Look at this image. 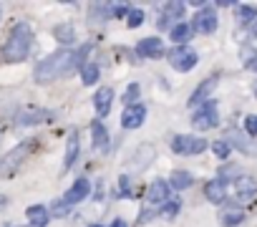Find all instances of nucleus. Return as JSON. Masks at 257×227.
I'll use <instances>...</instances> for the list:
<instances>
[{"label": "nucleus", "instance_id": "0eeeda50", "mask_svg": "<svg viewBox=\"0 0 257 227\" xmlns=\"http://www.w3.org/2000/svg\"><path fill=\"white\" fill-rule=\"evenodd\" d=\"M207 139L202 137H192V134H177L172 139V152L182 154V157H192V154H202L207 149Z\"/></svg>", "mask_w": 257, "mask_h": 227}, {"label": "nucleus", "instance_id": "a211bd4d", "mask_svg": "<svg viewBox=\"0 0 257 227\" xmlns=\"http://www.w3.org/2000/svg\"><path fill=\"white\" fill-rule=\"evenodd\" d=\"M137 53L142 58H157V56H162V38H144V41H139Z\"/></svg>", "mask_w": 257, "mask_h": 227}, {"label": "nucleus", "instance_id": "a19ab883", "mask_svg": "<svg viewBox=\"0 0 257 227\" xmlns=\"http://www.w3.org/2000/svg\"><path fill=\"white\" fill-rule=\"evenodd\" d=\"M252 38H257V21H254V26H252Z\"/></svg>", "mask_w": 257, "mask_h": 227}, {"label": "nucleus", "instance_id": "20e7f679", "mask_svg": "<svg viewBox=\"0 0 257 227\" xmlns=\"http://www.w3.org/2000/svg\"><path fill=\"white\" fill-rule=\"evenodd\" d=\"M31 149H33L31 142H23V144H18L16 149H11L3 159H0V177H3V179H11V177L21 169V164L28 159Z\"/></svg>", "mask_w": 257, "mask_h": 227}, {"label": "nucleus", "instance_id": "bb28decb", "mask_svg": "<svg viewBox=\"0 0 257 227\" xmlns=\"http://www.w3.org/2000/svg\"><path fill=\"white\" fill-rule=\"evenodd\" d=\"M98 76H101L98 63H86V66L81 68V81H83V86H93V83L98 81Z\"/></svg>", "mask_w": 257, "mask_h": 227}, {"label": "nucleus", "instance_id": "4468645a", "mask_svg": "<svg viewBox=\"0 0 257 227\" xmlns=\"http://www.w3.org/2000/svg\"><path fill=\"white\" fill-rule=\"evenodd\" d=\"M234 194H237V199H242V202H249V199L257 194V182H254L249 174H242V177H237V179H234Z\"/></svg>", "mask_w": 257, "mask_h": 227}, {"label": "nucleus", "instance_id": "ddd939ff", "mask_svg": "<svg viewBox=\"0 0 257 227\" xmlns=\"http://www.w3.org/2000/svg\"><path fill=\"white\" fill-rule=\"evenodd\" d=\"M88 192H91V182L86 179V177H78L73 184H71V189L61 197L68 207H73V204H78V202H83L86 197H88Z\"/></svg>", "mask_w": 257, "mask_h": 227}, {"label": "nucleus", "instance_id": "412c9836", "mask_svg": "<svg viewBox=\"0 0 257 227\" xmlns=\"http://www.w3.org/2000/svg\"><path fill=\"white\" fill-rule=\"evenodd\" d=\"M108 18H113V6H108V3H93L91 6V26L106 23Z\"/></svg>", "mask_w": 257, "mask_h": 227}, {"label": "nucleus", "instance_id": "2f4dec72", "mask_svg": "<svg viewBox=\"0 0 257 227\" xmlns=\"http://www.w3.org/2000/svg\"><path fill=\"white\" fill-rule=\"evenodd\" d=\"M142 23H144V13H142L139 8L128 11V16H126V26H128V28H139Z\"/></svg>", "mask_w": 257, "mask_h": 227}, {"label": "nucleus", "instance_id": "f03ea898", "mask_svg": "<svg viewBox=\"0 0 257 227\" xmlns=\"http://www.w3.org/2000/svg\"><path fill=\"white\" fill-rule=\"evenodd\" d=\"M33 48V28L28 23H16L8 33V41L3 46V58L8 63H18L26 61L28 53Z\"/></svg>", "mask_w": 257, "mask_h": 227}, {"label": "nucleus", "instance_id": "9d476101", "mask_svg": "<svg viewBox=\"0 0 257 227\" xmlns=\"http://www.w3.org/2000/svg\"><path fill=\"white\" fill-rule=\"evenodd\" d=\"M184 8H187V3H179V0H172V3H167L164 11H162V16H159V21H157V28H159V31H167L169 23H174V26L182 23Z\"/></svg>", "mask_w": 257, "mask_h": 227}, {"label": "nucleus", "instance_id": "423d86ee", "mask_svg": "<svg viewBox=\"0 0 257 227\" xmlns=\"http://www.w3.org/2000/svg\"><path fill=\"white\" fill-rule=\"evenodd\" d=\"M167 61H169V66H172L174 71L187 73V71H192V68L197 66L199 56H197V51L189 48V46H174V48L167 53Z\"/></svg>", "mask_w": 257, "mask_h": 227}, {"label": "nucleus", "instance_id": "b1692460", "mask_svg": "<svg viewBox=\"0 0 257 227\" xmlns=\"http://www.w3.org/2000/svg\"><path fill=\"white\" fill-rule=\"evenodd\" d=\"M254 21H257V8L254 6H247V3L237 6V23H239V28L254 26Z\"/></svg>", "mask_w": 257, "mask_h": 227}, {"label": "nucleus", "instance_id": "39448f33", "mask_svg": "<svg viewBox=\"0 0 257 227\" xmlns=\"http://www.w3.org/2000/svg\"><path fill=\"white\" fill-rule=\"evenodd\" d=\"M217 124H219L217 101L209 98L207 103H202V106L194 111V117H192V129H197V132H207V129H214Z\"/></svg>", "mask_w": 257, "mask_h": 227}, {"label": "nucleus", "instance_id": "c756f323", "mask_svg": "<svg viewBox=\"0 0 257 227\" xmlns=\"http://www.w3.org/2000/svg\"><path fill=\"white\" fill-rule=\"evenodd\" d=\"M212 152H214V157H217V159L227 162V159H229V152H232V147H229L224 139H217V142L212 144Z\"/></svg>", "mask_w": 257, "mask_h": 227}, {"label": "nucleus", "instance_id": "a878e982", "mask_svg": "<svg viewBox=\"0 0 257 227\" xmlns=\"http://www.w3.org/2000/svg\"><path fill=\"white\" fill-rule=\"evenodd\" d=\"M51 117L48 111H41V108H31V111H23L21 117H18V124L21 127H26V124H41V122H46Z\"/></svg>", "mask_w": 257, "mask_h": 227}, {"label": "nucleus", "instance_id": "ea45409f", "mask_svg": "<svg viewBox=\"0 0 257 227\" xmlns=\"http://www.w3.org/2000/svg\"><path fill=\"white\" fill-rule=\"evenodd\" d=\"M3 207H8V197H6V194H0V209H3Z\"/></svg>", "mask_w": 257, "mask_h": 227}, {"label": "nucleus", "instance_id": "7c9ffc66", "mask_svg": "<svg viewBox=\"0 0 257 227\" xmlns=\"http://www.w3.org/2000/svg\"><path fill=\"white\" fill-rule=\"evenodd\" d=\"M139 96H142V88H139V83H128V88H126V93H123V101H126V106H134V103H139Z\"/></svg>", "mask_w": 257, "mask_h": 227}, {"label": "nucleus", "instance_id": "aec40b11", "mask_svg": "<svg viewBox=\"0 0 257 227\" xmlns=\"http://www.w3.org/2000/svg\"><path fill=\"white\" fill-rule=\"evenodd\" d=\"M91 134H93V149L96 152H108V132H106V127L101 124V122H93L91 124Z\"/></svg>", "mask_w": 257, "mask_h": 227}, {"label": "nucleus", "instance_id": "473e14b6", "mask_svg": "<svg viewBox=\"0 0 257 227\" xmlns=\"http://www.w3.org/2000/svg\"><path fill=\"white\" fill-rule=\"evenodd\" d=\"M179 209H182V202H179V199H169V202L164 204V209H162V214H164L167 219H174V217L179 214Z\"/></svg>", "mask_w": 257, "mask_h": 227}, {"label": "nucleus", "instance_id": "6e6552de", "mask_svg": "<svg viewBox=\"0 0 257 227\" xmlns=\"http://www.w3.org/2000/svg\"><path fill=\"white\" fill-rule=\"evenodd\" d=\"M217 23H219L217 11H214L212 6H204V8L194 16V21H192V31L199 33V36H209V33L217 31Z\"/></svg>", "mask_w": 257, "mask_h": 227}, {"label": "nucleus", "instance_id": "f257e3e1", "mask_svg": "<svg viewBox=\"0 0 257 227\" xmlns=\"http://www.w3.org/2000/svg\"><path fill=\"white\" fill-rule=\"evenodd\" d=\"M76 68H81L76 51H56V53H51L48 58H43V61L36 66L33 76H36L38 83H51V81H56V78L71 76Z\"/></svg>", "mask_w": 257, "mask_h": 227}, {"label": "nucleus", "instance_id": "393cba45", "mask_svg": "<svg viewBox=\"0 0 257 227\" xmlns=\"http://www.w3.org/2000/svg\"><path fill=\"white\" fill-rule=\"evenodd\" d=\"M152 159H154V147H149V144H144V147H139L137 149V154H134V169H147L149 164H152Z\"/></svg>", "mask_w": 257, "mask_h": 227}, {"label": "nucleus", "instance_id": "4be33fe9", "mask_svg": "<svg viewBox=\"0 0 257 227\" xmlns=\"http://www.w3.org/2000/svg\"><path fill=\"white\" fill-rule=\"evenodd\" d=\"M192 26L189 23H177V26H172V31H169V38L174 41V46H187V41L192 38Z\"/></svg>", "mask_w": 257, "mask_h": 227}, {"label": "nucleus", "instance_id": "5701e85b", "mask_svg": "<svg viewBox=\"0 0 257 227\" xmlns=\"http://www.w3.org/2000/svg\"><path fill=\"white\" fill-rule=\"evenodd\" d=\"M192 184H194V179H192V174H189V172H184V169H177V172H172V177H169V187H172V189H177V192L189 189Z\"/></svg>", "mask_w": 257, "mask_h": 227}, {"label": "nucleus", "instance_id": "7ed1b4c3", "mask_svg": "<svg viewBox=\"0 0 257 227\" xmlns=\"http://www.w3.org/2000/svg\"><path fill=\"white\" fill-rule=\"evenodd\" d=\"M169 182H164V179H157V182H152L149 184V189H147V199H144V209H142V214H139V224H147L152 217H157L162 209H164V204L169 202Z\"/></svg>", "mask_w": 257, "mask_h": 227}, {"label": "nucleus", "instance_id": "58836bf2", "mask_svg": "<svg viewBox=\"0 0 257 227\" xmlns=\"http://www.w3.org/2000/svg\"><path fill=\"white\" fill-rule=\"evenodd\" d=\"M111 227H128V224H126L123 219H113V222H111Z\"/></svg>", "mask_w": 257, "mask_h": 227}, {"label": "nucleus", "instance_id": "1a4fd4ad", "mask_svg": "<svg viewBox=\"0 0 257 227\" xmlns=\"http://www.w3.org/2000/svg\"><path fill=\"white\" fill-rule=\"evenodd\" d=\"M224 142H227L229 147L239 149V152L247 154V157H257V139H252L249 134H239L237 129H229L227 137H224Z\"/></svg>", "mask_w": 257, "mask_h": 227}, {"label": "nucleus", "instance_id": "2eb2a0df", "mask_svg": "<svg viewBox=\"0 0 257 227\" xmlns=\"http://www.w3.org/2000/svg\"><path fill=\"white\" fill-rule=\"evenodd\" d=\"M111 103H113V88H111V86L98 88V91H96V96H93V108H96V113H98L101 119H103V117H108Z\"/></svg>", "mask_w": 257, "mask_h": 227}, {"label": "nucleus", "instance_id": "c9c22d12", "mask_svg": "<svg viewBox=\"0 0 257 227\" xmlns=\"http://www.w3.org/2000/svg\"><path fill=\"white\" fill-rule=\"evenodd\" d=\"M51 212H53V214H58V217H63V214H68V212H71V207H68L63 199H56V202H53V207H51Z\"/></svg>", "mask_w": 257, "mask_h": 227}, {"label": "nucleus", "instance_id": "72a5a7b5", "mask_svg": "<svg viewBox=\"0 0 257 227\" xmlns=\"http://www.w3.org/2000/svg\"><path fill=\"white\" fill-rule=\"evenodd\" d=\"M244 132H247L252 139H257V117H254V113L244 117Z\"/></svg>", "mask_w": 257, "mask_h": 227}, {"label": "nucleus", "instance_id": "79ce46f5", "mask_svg": "<svg viewBox=\"0 0 257 227\" xmlns=\"http://www.w3.org/2000/svg\"><path fill=\"white\" fill-rule=\"evenodd\" d=\"M88 227H101V224H88Z\"/></svg>", "mask_w": 257, "mask_h": 227}, {"label": "nucleus", "instance_id": "f3484780", "mask_svg": "<svg viewBox=\"0 0 257 227\" xmlns=\"http://www.w3.org/2000/svg\"><path fill=\"white\" fill-rule=\"evenodd\" d=\"M78 152H81V142H78V132L73 129L68 134V142H66V159H63V169H71L78 159Z\"/></svg>", "mask_w": 257, "mask_h": 227}, {"label": "nucleus", "instance_id": "e433bc0d", "mask_svg": "<svg viewBox=\"0 0 257 227\" xmlns=\"http://www.w3.org/2000/svg\"><path fill=\"white\" fill-rule=\"evenodd\" d=\"M244 66H247L249 71H254V73H257V53H249V58L244 61Z\"/></svg>", "mask_w": 257, "mask_h": 227}, {"label": "nucleus", "instance_id": "f704fd0d", "mask_svg": "<svg viewBox=\"0 0 257 227\" xmlns=\"http://www.w3.org/2000/svg\"><path fill=\"white\" fill-rule=\"evenodd\" d=\"M132 194V184H128V177H121L116 184V197H128Z\"/></svg>", "mask_w": 257, "mask_h": 227}, {"label": "nucleus", "instance_id": "9b49d317", "mask_svg": "<svg viewBox=\"0 0 257 227\" xmlns=\"http://www.w3.org/2000/svg\"><path fill=\"white\" fill-rule=\"evenodd\" d=\"M147 122V106L144 103H134V106H126L121 113V127L123 129H139Z\"/></svg>", "mask_w": 257, "mask_h": 227}, {"label": "nucleus", "instance_id": "4c0bfd02", "mask_svg": "<svg viewBox=\"0 0 257 227\" xmlns=\"http://www.w3.org/2000/svg\"><path fill=\"white\" fill-rule=\"evenodd\" d=\"M128 11H132V8H126V6H113V18H118V16H128Z\"/></svg>", "mask_w": 257, "mask_h": 227}, {"label": "nucleus", "instance_id": "c85d7f7f", "mask_svg": "<svg viewBox=\"0 0 257 227\" xmlns=\"http://www.w3.org/2000/svg\"><path fill=\"white\" fill-rule=\"evenodd\" d=\"M53 36H56V41H61V43H66V46L76 41V31H73V26H68V23H61V26H56Z\"/></svg>", "mask_w": 257, "mask_h": 227}, {"label": "nucleus", "instance_id": "cd10ccee", "mask_svg": "<svg viewBox=\"0 0 257 227\" xmlns=\"http://www.w3.org/2000/svg\"><path fill=\"white\" fill-rule=\"evenodd\" d=\"M242 219H244V214H242L239 209H227V212L219 214V224H222V227H239Z\"/></svg>", "mask_w": 257, "mask_h": 227}, {"label": "nucleus", "instance_id": "dca6fc26", "mask_svg": "<svg viewBox=\"0 0 257 227\" xmlns=\"http://www.w3.org/2000/svg\"><path fill=\"white\" fill-rule=\"evenodd\" d=\"M204 197L212 202V204H222L227 199V184L219 182V179H209L204 184Z\"/></svg>", "mask_w": 257, "mask_h": 227}, {"label": "nucleus", "instance_id": "f8f14e48", "mask_svg": "<svg viewBox=\"0 0 257 227\" xmlns=\"http://www.w3.org/2000/svg\"><path fill=\"white\" fill-rule=\"evenodd\" d=\"M217 83H219V76H209V78H204V81L194 88V93L189 96V106H192V108H197V106L207 103V101H209V96L214 93Z\"/></svg>", "mask_w": 257, "mask_h": 227}, {"label": "nucleus", "instance_id": "6ab92c4d", "mask_svg": "<svg viewBox=\"0 0 257 227\" xmlns=\"http://www.w3.org/2000/svg\"><path fill=\"white\" fill-rule=\"evenodd\" d=\"M26 217H28V222H31L33 227H46L48 219H51V212H48V207H43V204H33V207L26 209Z\"/></svg>", "mask_w": 257, "mask_h": 227}]
</instances>
